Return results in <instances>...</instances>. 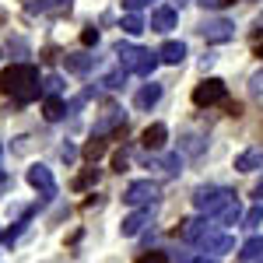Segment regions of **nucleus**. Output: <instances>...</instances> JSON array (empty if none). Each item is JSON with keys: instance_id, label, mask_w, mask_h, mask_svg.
Listing matches in <instances>:
<instances>
[{"instance_id": "f257e3e1", "label": "nucleus", "mask_w": 263, "mask_h": 263, "mask_svg": "<svg viewBox=\"0 0 263 263\" xmlns=\"http://www.w3.org/2000/svg\"><path fill=\"white\" fill-rule=\"evenodd\" d=\"M0 91L14 95L18 102H32L39 95V67H32V63H11L0 74Z\"/></svg>"}, {"instance_id": "f03ea898", "label": "nucleus", "mask_w": 263, "mask_h": 263, "mask_svg": "<svg viewBox=\"0 0 263 263\" xmlns=\"http://www.w3.org/2000/svg\"><path fill=\"white\" fill-rule=\"evenodd\" d=\"M232 200H235V193L224 190V186H200V190L193 193V207H197L200 214H211V218H218Z\"/></svg>"}, {"instance_id": "7ed1b4c3", "label": "nucleus", "mask_w": 263, "mask_h": 263, "mask_svg": "<svg viewBox=\"0 0 263 263\" xmlns=\"http://www.w3.org/2000/svg\"><path fill=\"white\" fill-rule=\"evenodd\" d=\"M155 200H158V182L151 179H137L123 190V203L130 207H155Z\"/></svg>"}, {"instance_id": "20e7f679", "label": "nucleus", "mask_w": 263, "mask_h": 263, "mask_svg": "<svg viewBox=\"0 0 263 263\" xmlns=\"http://www.w3.org/2000/svg\"><path fill=\"white\" fill-rule=\"evenodd\" d=\"M224 95H228V88H224L221 78H207V81H200L197 88H193V105L207 109V105H218V102H224Z\"/></svg>"}, {"instance_id": "39448f33", "label": "nucleus", "mask_w": 263, "mask_h": 263, "mask_svg": "<svg viewBox=\"0 0 263 263\" xmlns=\"http://www.w3.org/2000/svg\"><path fill=\"white\" fill-rule=\"evenodd\" d=\"M200 35L207 42H214V46H218V42H232V39H235V21H228V18H207L200 25Z\"/></svg>"}, {"instance_id": "423d86ee", "label": "nucleus", "mask_w": 263, "mask_h": 263, "mask_svg": "<svg viewBox=\"0 0 263 263\" xmlns=\"http://www.w3.org/2000/svg\"><path fill=\"white\" fill-rule=\"evenodd\" d=\"M197 246H200L203 253H214V256H218V253H232V235H224V232H218V228H207V232H203L200 239H197Z\"/></svg>"}, {"instance_id": "0eeeda50", "label": "nucleus", "mask_w": 263, "mask_h": 263, "mask_svg": "<svg viewBox=\"0 0 263 263\" xmlns=\"http://www.w3.org/2000/svg\"><path fill=\"white\" fill-rule=\"evenodd\" d=\"M28 186H35L46 200L57 197V179H53V172H49L46 165H32V168H28Z\"/></svg>"}, {"instance_id": "6e6552de", "label": "nucleus", "mask_w": 263, "mask_h": 263, "mask_svg": "<svg viewBox=\"0 0 263 263\" xmlns=\"http://www.w3.org/2000/svg\"><path fill=\"white\" fill-rule=\"evenodd\" d=\"M151 221V207H137L134 214H126L123 218V224H120V232L126 235V239H134V235H141L144 232V224Z\"/></svg>"}, {"instance_id": "1a4fd4ad", "label": "nucleus", "mask_w": 263, "mask_h": 263, "mask_svg": "<svg viewBox=\"0 0 263 263\" xmlns=\"http://www.w3.org/2000/svg\"><path fill=\"white\" fill-rule=\"evenodd\" d=\"M165 141H168V126H165V123H151V126L144 130V137H141V144L147 151H162Z\"/></svg>"}, {"instance_id": "9d476101", "label": "nucleus", "mask_w": 263, "mask_h": 263, "mask_svg": "<svg viewBox=\"0 0 263 263\" xmlns=\"http://www.w3.org/2000/svg\"><path fill=\"white\" fill-rule=\"evenodd\" d=\"M141 57H144L141 46H130V42H120V46H116V60H120V67L130 70V74H134V67L141 63Z\"/></svg>"}, {"instance_id": "9b49d317", "label": "nucleus", "mask_w": 263, "mask_h": 263, "mask_svg": "<svg viewBox=\"0 0 263 263\" xmlns=\"http://www.w3.org/2000/svg\"><path fill=\"white\" fill-rule=\"evenodd\" d=\"M158 60L162 63H168V67H179L182 60H186V42H176V39H168L158 49Z\"/></svg>"}, {"instance_id": "f8f14e48", "label": "nucleus", "mask_w": 263, "mask_h": 263, "mask_svg": "<svg viewBox=\"0 0 263 263\" xmlns=\"http://www.w3.org/2000/svg\"><path fill=\"white\" fill-rule=\"evenodd\" d=\"M256 168H263V147H249L235 155V172H256Z\"/></svg>"}, {"instance_id": "ddd939ff", "label": "nucleus", "mask_w": 263, "mask_h": 263, "mask_svg": "<svg viewBox=\"0 0 263 263\" xmlns=\"http://www.w3.org/2000/svg\"><path fill=\"white\" fill-rule=\"evenodd\" d=\"M151 32H172L176 28V7H158L155 14H151V25H147Z\"/></svg>"}, {"instance_id": "4468645a", "label": "nucleus", "mask_w": 263, "mask_h": 263, "mask_svg": "<svg viewBox=\"0 0 263 263\" xmlns=\"http://www.w3.org/2000/svg\"><path fill=\"white\" fill-rule=\"evenodd\" d=\"M147 168H162L165 176H179L182 172V155L172 151V155H165V158H147Z\"/></svg>"}, {"instance_id": "2eb2a0df", "label": "nucleus", "mask_w": 263, "mask_h": 263, "mask_svg": "<svg viewBox=\"0 0 263 263\" xmlns=\"http://www.w3.org/2000/svg\"><path fill=\"white\" fill-rule=\"evenodd\" d=\"M63 67H67L70 74H88V70L95 67V57H91V53H67V57H63Z\"/></svg>"}, {"instance_id": "dca6fc26", "label": "nucleus", "mask_w": 263, "mask_h": 263, "mask_svg": "<svg viewBox=\"0 0 263 263\" xmlns=\"http://www.w3.org/2000/svg\"><path fill=\"white\" fill-rule=\"evenodd\" d=\"M158 102H162V84H144L141 91H137V99H134V105H137V109H155V105H158Z\"/></svg>"}, {"instance_id": "f3484780", "label": "nucleus", "mask_w": 263, "mask_h": 263, "mask_svg": "<svg viewBox=\"0 0 263 263\" xmlns=\"http://www.w3.org/2000/svg\"><path fill=\"white\" fill-rule=\"evenodd\" d=\"M203 147H207V144H203V137H200V134H193V130L179 137V155H190V158H197V155H203Z\"/></svg>"}, {"instance_id": "a211bd4d", "label": "nucleus", "mask_w": 263, "mask_h": 263, "mask_svg": "<svg viewBox=\"0 0 263 263\" xmlns=\"http://www.w3.org/2000/svg\"><path fill=\"white\" fill-rule=\"evenodd\" d=\"M42 116H46L49 123L63 120V116H67V102H63L60 95H53V99H46V102H42Z\"/></svg>"}, {"instance_id": "6ab92c4d", "label": "nucleus", "mask_w": 263, "mask_h": 263, "mask_svg": "<svg viewBox=\"0 0 263 263\" xmlns=\"http://www.w3.org/2000/svg\"><path fill=\"white\" fill-rule=\"evenodd\" d=\"M207 228H211V224L200 221V218H186V221H182V228H179V235L186 239V242H197V239H200Z\"/></svg>"}, {"instance_id": "aec40b11", "label": "nucleus", "mask_w": 263, "mask_h": 263, "mask_svg": "<svg viewBox=\"0 0 263 263\" xmlns=\"http://www.w3.org/2000/svg\"><path fill=\"white\" fill-rule=\"evenodd\" d=\"M263 256V239H249V242L239 249V260L242 263H256Z\"/></svg>"}, {"instance_id": "412c9836", "label": "nucleus", "mask_w": 263, "mask_h": 263, "mask_svg": "<svg viewBox=\"0 0 263 263\" xmlns=\"http://www.w3.org/2000/svg\"><path fill=\"white\" fill-rule=\"evenodd\" d=\"M120 28L126 32V35H141V32L147 28V25H144V18L137 14V11H126V18H123V25H120Z\"/></svg>"}, {"instance_id": "4be33fe9", "label": "nucleus", "mask_w": 263, "mask_h": 263, "mask_svg": "<svg viewBox=\"0 0 263 263\" xmlns=\"http://www.w3.org/2000/svg\"><path fill=\"white\" fill-rule=\"evenodd\" d=\"M105 147H109V144H105V137H99V134H95L91 141L84 144V158H88V162H99L102 155H105Z\"/></svg>"}, {"instance_id": "5701e85b", "label": "nucleus", "mask_w": 263, "mask_h": 263, "mask_svg": "<svg viewBox=\"0 0 263 263\" xmlns=\"http://www.w3.org/2000/svg\"><path fill=\"white\" fill-rule=\"evenodd\" d=\"M158 63H162V60H158V53H147V49H144V57H141V63L134 67V74H141V78H151Z\"/></svg>"}, {"instance_id": "b1692460", "label": "nucleus", "mask_w": 263, "mask_h": 263, "mask_svg": "<svg viewBox=\"0 0 263 263\" xmlns=\"http://www.w3.org/2000/svg\"><path fill=\"white\" fill-rule=\"evenodd\" d=\"M239 221H242V207H239V200H232L221 214H218V224H239Z\"/></svg>"}, {"instance_id": "393cba45", "label": "nucleus", "mask_w": 263, "mask_h": 263, "mask_svg": "<svg viewBox=\"0 0 263 263\" xmlns=\"http://www.w3.org/2000/svg\"><path fill=\"white\" fill-rule=\"evenodd\" d=\"M60 88H63V81L57 78V74H49V78H42V84H39V95L53 99V95H60Z\"/></svg>"}, {"instance_id": "a878e982", "label": "nucleus", "mask_w": 263, "mask_h": 263, "mask_svg": "<svg viewBox=\"0 0 263 263\" xmlns=\"http://www.w3.org/2000/svg\"><path fill=\"white\" fill-rule=\"evenodd\" d=\"M91 182H99V168H84L81 176L74 179V190H88Z\"/></svg>"}, {"instance_id": "bb28decb", "label": "nucleus", "mask_w": 263, "mask_h": 263, "mask_svg": "<svg viewBox=\"0 0 263 263\" xmlns=\"http://www.w3.org/2000/svg\"><path fill=\"white\" fill-rule=\"evenodd\" d=\"M126 74H130V70H123V67H120V70H112V74H109L102 84H105L109 91H116V88H123V84H126Z\"/></svg>"}, {"instance_id": "cd10ccee", "label": "nucleus", "mask_w": 263, "mask_h": 263, "mask_svg": "<svg viewBox=\"0 0 263 263\" xmlns=\"http://www.w3.org/2000/svg\"><path fill=\"white\" fill-rule=\"evenodd\" d=\"M242 224H246V228H256V224H263V203H256L253 211H246Z\"/></svg>"}, {"instance_id": "c85d7f7f", "label": "nucleus", "mask_w": 263, "mask_h": 263, "mask_svg": "<svg viewBox=\"0 0 263 263\" xmlns=\"http://www.w3.org/2000/svg\"><path fill=\"white\" fill-rule=\"evenodd\" d=\"M249 95H253V99H263V70H260V74H253V81H249Z\"/></svg>"}, {"instance_id": "c756f323", "label": "nucleus", "mask_w": 263, "mask_h": 263, "mask_svg": "<svg viewBox=\"0 0 263 263\" xmlns=\"http://www.w3.org/2000/svg\"><path fill=\"white\" fill-rule=\"evenodd\" d=\"M197 4H200L203 11H224V7L235 4V0H197Z\"/></svg>"}, {"instance_id": "7c9ffc66", "label": "nucleus", "mask_w": 263, "mask_h": 263, "mask_svg": "<svg viewBox=\"0 0 263 263\" xmlns=\"http://www.w3.org/2000/svg\"><path fill=\"white\" fill-rule=\"evenodd\" d=\"M137 263H168V256H165V253H158V249H151V253H144Z\"/></svg>"}, {"instance_id": "2f4dec72", "label": "nucleus", "mask_w": 263, "mask_h": 263, "mask_svg": "<svg viewBox=\"0 0 263 263\" xmlns=\"http://www.w3.org/2000/svg\"><path fill=\"white\" fill-rule=\"evenodd\" d=\"M99 42V28H84L81 32V46H95Z\"/></svg>"}, {"instance_id": "473e14b6", "label": "nucleus", "mask_w": 263, "mask_h": 263, "mask_svg": "<svg viewBox=\"0 0 263 263\" xmlns=\"http://www.w3.org/2000/svg\"><path fill=\"white\" fill-rule=\"evenodd\" d=\"M147 4H151V0H123L126 11H141V7H147Z\"/></svg>"}, {"instance_id": "72a5a7b5", "label": "nucleus", "mask_w": 263, "mask_h": 263, "mask_svg": "<svg viewBox=\"0 0 263 263\" xmlns=\"http://www.w3.org/2000/svg\"><path fill=\"white\" fill-rule=\"evenodd\" d=\"M60 158H63V162H74V158H78V151H74L70 144H63V147H60Z\"/></svg>"}, {"instance_id": "f704fd0d", "label": "nucleus", "mask_w": 263, "mask_h": 263, "mask_svg": "<svg viewBox=\"0 0 263 263\" xmlns=\"http://www.w3.org/2000/svg\"><path fill=\"white\" fill-rule=\"evenodd\" d=\"M182 263H214V260H211L207 253H193V256H186Z\"/></svg>"}, {"instance_id": "c9c22d12", "label": "nucleus", "mask_w": 263, "mask_h": 263, "mask_svg": "<svg viewBox=\"0 0 263 263\" xmlns=\"http://www.w3.org/2000/svg\"><path fill=\"white\" fill-rule=\"evenodd\" d=\"M112 168H116V172H123V168H126V151H123V155H116V158H112Z\"/></svg>"}, {"instance_id": "e433bc0d", "label": "nucleus", "mask_w": 263, "mask_h": 263, "mask_svg": "<svg viewBox=\"0 0 263 263\" xmlns=\"http://www.w3.org/2000/svg\"><path fill=\"white\" fill-rule=\"evenodd\" d=\"M253 197H256V200H260V203H263V179H260V182H256V190H253Z\"/></svg>"}, {"instance_id": "4c0bfd02", "label": "nucleus", "mask_w": 263, "mask_h": 263, "mask_svg": "<svg viewBox=\"0 0 263 263\" xmlns=\"http://www.w3.org/2000/svg\"><path fill=\"white\" fill-rule=\"evenodd\" d=\"M176 4H179V7H182V4H190V0H176Z\"/></svg>"}, {"instance_id": "58836bf2", "label": "nucleus", "mask_w": 263, "mask_h": 263, "mask_svg": "<svg viewBox=\"0 0 263 263\" xmlns=\"http://www.w3.org/2000/svg\"><path fill=\"white\" fill-rule=\"evenodd\" d=\"M0 182H4V172H0Z\"/></svg>"}, {"instance_id": "ea45409f", "label": "nucleus", "mask_w": 263, "mask_h": 263, "mask_svg": "<svg viewBox=\"0 0 263 263\" xmlns=\"http://www.w3.org/2000/svg\"><path fill=\"white\" fill-rule=\"evenodd\" d=\"M260 57H263V46H260Z\"/></svg>"}, {"instance_id": "a19ab883", "label": "nucleus", "mask_w": 263, "mask_h": 263, "mask_svg": "<svg viewBox=\"0 0 263 263\" xmlns=\"http://www.w3.org/2000/svg\"><path fill=\"white\" fill-rule=\"evenodd\" d=\"M260 28H263V18H260Z\"/></svg>"}, {"instance_id": "79ce46f5", "label": "nucleus", "mask_w": 263, "mask_h": 263, "mask_svg": "<svg viewBox=\"0 0 263 263\" xmlns=\"http://www.w3.org/2000/svg\"><path fill=\"white\" fill-rule=\"evenodd\" d=\"M256 263H263V256H260V260H256Z\"/></svg>"}, {"instance_id": "37998d69", "label": "nucleus", "mask_w": 263, "mask_h": 263, "mask_svg": "<svg viewBox=\"0 0 263 263\" xmlns=\"http://www.w3.org/2000/svg\"><path fill=\"white\" fill-rule=\"evenodd\" d=\"M0 239H4V235H0Z\"/></svg>"}]
</instances>
